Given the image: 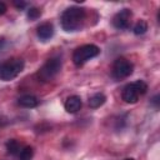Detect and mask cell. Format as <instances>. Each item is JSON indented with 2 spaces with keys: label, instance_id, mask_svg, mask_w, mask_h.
Returning a JSON list of instances; mask_svg holds the SVG:
<instances>
[{
  "label": "cell",
  "instance_id": "cell-14",
  "mask_svg": "<svg viewBox=\"0 0 160 160\" xmlns=\"http://www.w3.org/2000/svg\"><path fill=\"white\" fill-rule=\"evenodd\" d=\"M148 30V24L145 20H139L134 26V34L135 35H142Z\"/></svg>",
  "mask_w": 160,
  "mask_h": 160
},
{
  "label": "cell",
  "instance_id": "cell-13",
  "mask_svg": "<svg viewBox=\"0 0 160 160\" xmlns=\"http://www.w3.org/2000/svg\"><path fill=\"white\" fill-rule=\"evenodd\" d=\"M34 156V150L31 146H25L19 152V160H31Z\"/></svg>",
  "mask_w": 160,
  "mask_h": 160
},
{
  "label": "cell",
  "instance_id": "cell-18",
  "mask_svg": "<svg viewBox=\"0 0 160 160\" xmlns=\"http://www.w3.org/2000/svg\"><path fill=\"white\" fill-rule=\"evenodd\" d=\"M158 100H159V95H156V96H154L152 98V102L155 104V106L158 108Z\"/></svg>",
  "mask_w": 160,
  "mask_h": 160
},
{
  "label": "cell",
  "instance_id": "cell-4",
  "mask_svg": "<svg viewBox=\"0 0 160 160\" xmlns=\"http://www.w3.org/2000/svg\"><path fill=\"white\" fill-rule=\"evenodd\" d=\"M61 69V59L58 56L50 58L38 71L36 76L40 81L42 82H48L50 80H52L60 71Z\"/></svg>",
  "mask_w": 160,
  "mask_h": 160
},
{
  "label": "cell",
  "instance_id": "cell-9",
  "mask_svg": "<svg viewBox=\"0 0 160 160\" xmlns=\"http://www.w3.org/2000/svg\"><path fill=\"white\" fill-rule=\"evenodd\" d=\"M82 102H81V99L80 96L78 95H72V96H69L65 101V110L70 114H75L80 110Z\"/></svg>",
  "mask_w": 160,
  "mask_h": 160
},
{
  "label": "cell",
  "instance_id": "cell-8",
  "mask_svg": "<svg viewBox=\"0 0 160 160\" xmlns=\"http://www.w3.org/2000/svg\"><path fill=\"white\" fill-rule=\"evenodd\" d=\"M36 34H38V38L41 41H48L54 35V26H52V24L51 22H44V24L39 25L38 30H36Z\"/></svg>",
  "mask_w": 160,
  "mask_h": 160
},
{
  "label": "cell",
  "instance_id": "cell-1",
  "mask_svg": "<svg viewBox=\"0 0 160 160\" xmlns=\"http://www.w3.org/2000/svg\"><path fill=\"white\" fill-rule=\"evenodd\" d=\"M85 20V10L79 6H71L68 8L60 18L61 28L70 32V31H78L82 28Z\"/></svg>",
  "mask_w": 160,
  "mask_h": 160
},
{
  "label": "cell",
  "instance_id": "cell-19",
  "mask_svg": "<svg viewBox=\"0 0 160 160\" xmlns=\"http://www.w3.org/2000/svg\"><path fill=\"white\" fill-rule=\"evenodd\" d=\"M125 160H134V159H131V158H129V159H125Z\"/></svg>",
  "mask_w": 160,
  "mask_h": 160
},
{
  "label": "cell",
  "instance_id": "cell-16",
  "mask_svg": "<svg viewBox=\"0 0 160 160\" xmlns=\"http://www.w3.org/2000/svg\"><path fill=\"white\" fill-rule=\"evenodd\" d=\"M5 12H6V5H5V2L0 1V15H2Z\"/></svg>",
  "mask_w": 160,
  "mask_h": 160
},
{
  "label": "cell",
  "instance_id": "cell-10",
  "mask_svg": "<svg viewBox=\"0 0 160 160\" xmlns=\"http://www.w3.org/2000/svg\"><path fill=\"white\" fill-rule=\"evenodd\" d=\"M18 104L22 108L31 109V108H36L39 105V100L34 95H22L18 99Z\"/></svg>",
  "mask_w": 160,
  "mask_h": 160
},
{
  "label": "cell",
  "instance_id": "cell-11",
  "mask_svg": "<svg viewBox=\"0 0 160 160\" xmlns=\"http://www.w3.org/2000/svg\"><path fill=\"white\" fill-rule=\"evenodd\" d=\"M105 101H106V96L104 94H101V92H96L92 96H90V99H89V106L92 108V109H98Z\"/></svg>",
  "mask_w": 160,
  "mask_h": 160
},
{
  "label": "cell",
  "instance_id": "cell-15",
  "mask_svg": "<svg viewBox=\"0 0 160 160\" xmlns=\"http://www.w3.org/2000/svg\"><path fill=\"white\" fill-rule=\"evenodd\" d=\"M40 15H41V12H40V10L38 8H30L28 10V18L30 20H36Z\"/></svg>",
  "mask_w": 160,
  "mask_h": 160
},
{
  "label": "cell",
  "instance_id": "cell-12",
  "mask_svg": "<svg viewBox=\"0 0 160 160\" xmlns=\"http://www.w3.org/2000/svg\"><path fill=\"white\" fill-rule=\"evenodd\" d=\"M6 150H8V152L9 154H11V155H19V152H20V142L18 141V140H15V139H10V140H8L6 141Z\"/></svg>",
  "mask_w": 160,
  "mask_h": 160
},
{
  "label": "cell",
  "instance_id": "cell-2",
  "mask_svg": "<svg viewBox=\"0 0 160 160\" xmlns=\"http://www.w3.org/2000/svg\"><path fill=\"white\" fill-rule=\"evenodd\" d=\"M24 60L19 58L8 59L0 62V80L10 81L15 79L22 70H24Z\"/></svg>",
  "mask_w": 160,
  "mask_h": 160
},
{
  "label": "cell",
  "instance_id": "cell-5",
  "mask_svg": "<svg viewBox=\"0 0 160 160\" xmlns=\"http://www.w3.org/2000/svg\"><path fill=\"white\" fill-rule=\"evenodd\" d=\"M100 54V49L94 45V44H85L79 46L74 54H72V61L76 66H81L84 65L86 61H89L90 59L98 56Z\"/></svg>",
  "mask_w": 160,
  "mask_h": 160
},
{
  "label": "cell",
  "instance_id": "cell-6",
  "mask_svg": "<svg viewBox=\"0 0 160 160\" xmlns=\"http://www.w3.org/2000/svg\"><path fill=\"white\" fill-rule=\"evenodd\" d=\"M134 66L125 58H118L112 65V75L115 79H125L132 74Z\"/></svg>",
  "mask_w": 160,
  "mask_h": 160
},
{
  "label": "cell",
  "instance_id": "cell-17",
  "mask_svg": "<svg viewBox=\"0 0 160 160\" xmlns=\"http://www.w3.org/2000/svg\"><path fill=\"white\" fill-rule=\"evenodd\" d=\"M14 5H15L16 8H19V9H22L26 4H25V2H22V1H20V2H19V1H15V2H14Z\"/></svg>",
  "mask_w": 160,
  "mask_h": 160
},
{
  "label": "cell",
  "instance_id": "cell-7",
  "mask_svg": "<svg viewBox=\"0 0 160 160\" xmlns=\"http://www.w3.org/2000/svg\"><path fill=\"white\" fill-rule=\"evenodd\" d=\"M131 10L130 9H122L120 10L118 14H115V16L112 18V25L119 29H128L130 25V19H131Z\"/></svg>",
  "mask_w": 160,
  "mask_h": 160
},
{
  "label": "cell",
  "instance_id": "cell-3",
  "mask_svg": "<svg viewBox=\"0 0 160 160\" xmlns=\"http://www.w3.org/2000/svg\"><path fill=\"white\" fill-rule=\"evenodd\" d=\"M148 90V85L146 82H144L142 80H136L134 82L128 84L121 92V99L128 102V104H135L139 100L140 95H144Z\"/></svg>",
  "mask_w": 160,
  "mask_h": 160
}]
</instances>
